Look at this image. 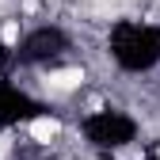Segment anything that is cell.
I'll list each match as a JSON object with an SVG mask.
<instances>
[{
  "mask_svg": "<svg viewBox=\"0 0 160 160\" xmlns=\"http://www.w3.org/2000/svg\"><path fill=\"white\" fill-rule=\"evenodd\" d=\"M46 80H50V88H57V92H72V88L84 84V69H57Z\"/></svg>",
  "mask_w": 160,
  "mask_h": 160,
  "instance_id": "cell-1",
  "label": "cell"
},
{
  "mask_svg": "<svg viewBox=\"0 0 160 160\" xmlns=\"http://www.w3.org/2000/svg\"><path fill=\"white\" fill-rule=\"evenodd\" d=\"M57 133H61V126H57V118H50V114H42V118L31 122V137H34L38 145H50Z\"/></svg>",
  "mask_w": 160,
  "mask_h": 160,
  "instance_id": "cell-2",
  "label": "cell"
},
{
  "mask_svg": "<svg viewBox=\"0 0 160 160\" xmlns=\"http://www.w3.org/2000/svg\"><path fill=\"white\" fill-rule=\"evenodd\" d=\"M0 38H4L8 46H15V38H19V23H8L4 31H0Z\"/></svg>",
  "mask_w": 160,
  "mask_h": 160,
  "instance_id": "cell-3",
  "label": "cell"
}]
</instances>
